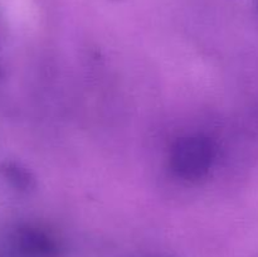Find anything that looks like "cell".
<instances>
[{
    "label": "cell",
    "mask_w": 258,
    "mask_h": 257,
    "mask_svg": "<svg viewBox=\"0 0 258 257\" xmlns=\"http://www.w3.org/2000/svg\"><path fill=\"white\" fill-rule=\"evenodd\" d=\"M0 257H58V249L43 232L24 229L0 243Z\"/></svg>",
    "instance_id": "7a4b0ae2"
},
{
    "label": "cell",
    "mask_w": 258,
    "mask_h": 257,
    "mask_svg": "<svg viewBox=\"0 0 258 257\" xmlns=\"http://www.w3.org/2000/svg\"><path fill=\"white\" fill-rule=\"evenodd\" d=\"M216 158L211 139L201 135L181 138L170 151L171 170L181 179L198 180L208 174Z\"/></svg>",
    "instance_id": "6da1fadb"
}]
</instances>
